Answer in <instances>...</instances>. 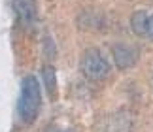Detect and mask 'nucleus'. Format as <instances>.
Masks as SVG:
<instances>
[{"label":"nucleus","instance_id":"1","mask_svg":"<svg viewBox=\"0 0 153 132\" xmlns=\"http://www.w3.org/2000/svg\"><path fill=\"white\" fill-rule=\"evenodd\" d=\"M40 108H42V89L40 83L34 76H27L21 81V93L17 100V113H19L21 121L30 125L36 121Z\"/></svg>","mask_w":153,"mask_h":132},{"label":"nucleus","instance_id":"2","mask_svg":"<svg viewBox=\"0 0 153 132\" xmlns=\"http://www.w3.org/2000/svg\"><path fill=\"white\" fill-rule=\"evenodd\" d=\"M81 70L89 79H104L110 74V62L106 61V57L102 55L97 47H91L83 53L81 57Z\"/></svg>","mask_w":153,"mask_h":132},{"label":"nucleus","instance_id":"3","mask_svg":"<svg viewBox=\"0 0 153 132\" xmlns=\"http://www.w3.org/2000/svg\"><path fill=\"white\" fill-rule=\"evenodd\" d=\"M131 27L138 36H146V38L153 40V13L136 11L131 19Z\"/></svg>","mask_w":153,"mask_h":132},{"label":"nucleus","instance_id":"4","mask_svg":"<svg viewBox=\"0 0 153 132\" xmlns=\"http://www.w3.org/2000/svg\"><path fill=\"white\" fill-rule=\"evenodd\" d=\"M13 10L23 25H32L38 17L36 0H13Z\"/></svg>","mask_w":153,"mask_h":132},{"label":"nucleus","instance_id":"5","mask_svg":"<svg viewBox=\"0 0 153 132\" xmlns=\"http://www.w3.org/2000/svg\"><path fill=\"white\" fill-rule=\"evenodd\" d=\"M111 53H114L115 64L123 70L134 66V62H136V59H138V49H134L132 45H115L114 49H111Z\"/></svg>","mask_w":153,"mask_h":132},{"label":"nucleus","instance_id":"6","mask_svg":"<svg viewBox=\"0 0 153 132\" xmlns=\"http://www.w3.org/2000/svg\"><path fill=\"white\" fill-rule=\"evenodd\" d=\"M42 77H44V85L45 93H49V96L53 98L57 93V72L53 66H44L42 68Z\"/></svg>","mask_w":153,"mask_h":132},{"label":"nucleus","instance_id":"7","mask_svg":"<svg viewBox=\"0 0 153 132\" xmlns=\"http://www.w3.org/2000/svg\"><path fill=\"white\" fill-rule=\"evenodd\" d=\"M48 132H78V130H74V128H49Z\"/></svg>","mask_w":153,"mask_h":132}]
</instances>
